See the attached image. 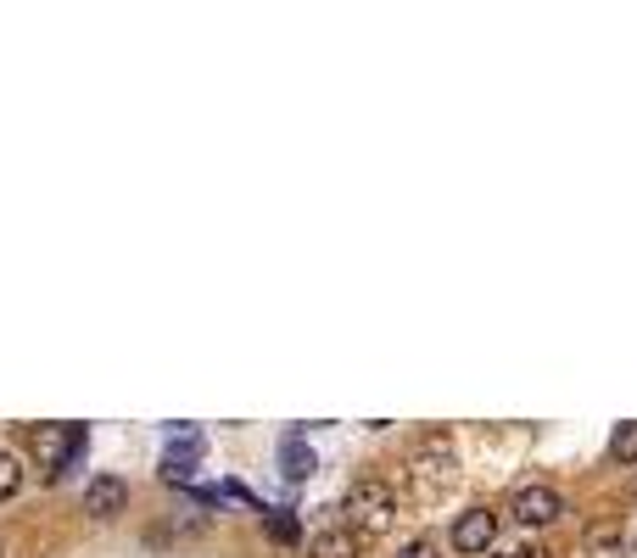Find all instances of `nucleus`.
<instances>
[{"instance_id": "nucleus-9", "label": "nucleus", "mask_w": 637, "mask_h": 558, "mask_svg": "<svg viewBox=\"0 0 637 558\" xmlns=\"http://www.w3.org/2000/svg\"><path fill=\"white\" fill-rule=\"evenodd\" d=\"M263 536L275 547H297L302 541V519L291 508H263Z\"/></svg>"}, {"instance_id": "nucleus-8", "label": "nucleus", "mask_w": 637, "mask_h": 558, "mask_svg": "<svg viewBox=\"0 0 637 558\" xmlns=\"http://www.w3.org/2000/svg\"><path fill=\"white\" fill-rule=\"evenodd\" d=\"M280 475H286L291 486H302V481L314 475V452H308L302 436H286V441H280Z\"/></svg>"}, {"instance_id": "nucleus-14", "label": "nucleus", "mask_w": 637, "mask_h": 558, "mask_svg": "<svg viewBox=\"0 0 637 558\" xmlns=\"http://www.w3.org/2000/svg\"><path fill=\"white\" fill-rule=\"evenodd\" d=\"M397 558H436V541H431V536H414V541L397 547Z\"/></svg>"}, {"instance_id": "nucleus-15", "label": "nucleus", "mask_w": 637, "mask_h": 558, "mask_svg": "<svg viewBox=\"0 0 637 558\" xmlns=\"http://www.w3.org/2000/svg\"><path fill=\"white\" fill-rule=\"evenodd\" d=\"M503 558H554L549 547H514V552H503Z\"/></svg>"}, {"instance_id": "nucleus-7", "label": "nucleus", "mask_w": 637, "mask_h": 558, "mask_svg": "<svg viewBox=\"0 0 637 558\" xmlns=\"http://www.w3.org/2000/svg\"><path fill=\"white\" fill-rule=\"evenodd\" d=\"M197 463H202V441H173V447L162 452V475H168L173 486H185V481L197 475Z\"/></svg>"}, {"instance_id": "nucleus-6", "label": "nucleus", "mask_w": 637, "mask_h": 558, "mask_svg": "<svg viewBox=\"0 0 637 558\" xmlns=\"http://www.w3.org/2000/svg\"><path fill=\"white\" fill-rule=\"evenodd\" d=\"M124 503H129V486L118 475H96V481H89V492H84V514H96V519H113Z\"/></svg>"}, {"instance_id": "nucleus-13", "label": "nucleus", "mask_w": 637, "mask_h": 558, "mask_svg": "<svg viewBox=\"0 0 637 558\" xmlns=\"http://www.w3.org/2000/svg\"><path fill=\"white\" fill-rule=\"evenodd\" d=\"M587 547H593V552H620L626 536H620L615 525H598V530H587Z\"/></svg>"}, {"instance_id": "nucleus-4", "label": "nucleus", "mask_w": 637, "mask_h": 558, "mask_svg": "<svg viewBox=\"0 0 637 558\" xmlns=\"http://www.w3.org/2000/svg\"><path fill=\"white\" fill-rule=\"evenodd\" d=\"M492 536H498V519H492L487 508H470V514L453 519V552H465V558L487 552V547H492Z\"/></svg>"}, {"instance_id": "nucleus-12", "label": "nucleus", "mask_w": 637, "mask_h": 558, "mask_svg": "<svg viewBox=\"0 0 637 558\" xmlns=\"http://www.w3.org/2000/svg\"><path fill=\"white\" fill-rule=\"evenodd\" d=\"M18 486H23V463H18L12 452H0V503H7Z\"/></svg>"}, {"instance_id": "nucleus-10", "label": "nucleus", "mask_w": 637, "mask_h": 558, "mask_svg": "<svg viewBox=\"0 0 637 558\" xmlns=\"http://www.w3.org/2000/svg\"><path fill=\"white\" fill-rule=\"evenodd\" d=\"M308 552H314V558H358V536H352V530H319V536L308 541Z\"/></svg>"}, {"instance_id": "nucleus-5", "label": "nucleus", "mask_w": 637, "mask_h": 558, "mask_svg": "<svg viewBox=\"0 0 637 558\" xmlns=\"http://www.w3.org/2000/svg\"><path fill=\"white\" fill-rule=\"evenodd\" d=\"M560 514H565V503H560L554 486H525V492H514V519H525V525H549V519H560Z\"/></svg>"}, {"instance_id": "nucleus-1", "label": "nucleus", "mask_w": 637, "mask_h": 558, "mask_svg": "<svg viewBox=\"0 0 637 558\" xmlns=\"http://www.w3.org/2000/svg\"><path fill=\"white\" fill-rule=\"evenodd\" d=\"M341 514H347V530H386L392 514H397V492L381 486V481H352L347 497H341Z\"/></svg>"}, {"instance_id": "nucleus-11", "label": "nucleus", "mask_w": 637, "mask_h": 558, "mask_svg": "<svg viewBox=\"0 0 637 558\" xmlns=\"http://www.w3.org/2000/svg\"><path fill=\"white\" fill-rule=\"evenodd\" d=\"M609 452H615L620 463H637V419H626V425L615 430V441H609Z\"/></svg>"}, {"instance_id": "nucleus-16", "label": "nucleus", "mask_w": 637, "mask_h": 558, "mask_svg": "<svg viewBox=\"0 0 637 558\" xmlns=\"http://www.w3.org/2000/svg\"><path fill=\"white\" fill-rule=\"evenodd\" d=\"M0 558H7V552H0Z\"/></svg>"}, {"instance_id": "nucleus-2", "label": "nucleus", "mask_w": 637, "mask_h": 558, "mask_svg": "<svg viewBox=\"0 0 637 558\" xmlns=\"http://www.w3.org/2000/svg\"><path fill=\"white\" fill-rule=\"evenodd\" d=\"M414 486H420V497H436V492L453 486V447H447V436H425L414 447Z\"/></svg>"}, {"instance_id": "nucleus-3", "label": "nucleus", "mask_w": 637, "mask_h": 558, "mask_svg": "<svg viewBox=\"0 0 637 558\" xmlns=\"http://www.w3.org/2000/svg\"><path fill=\"white\" fill-rule=\"evenodd\" d=\"M73 447H78V430H67V425H40V430L29 436V452L45 463L51 475H56V470H67Z\"/></svg>"}]
</instances>
